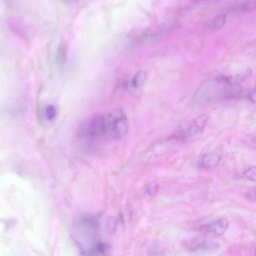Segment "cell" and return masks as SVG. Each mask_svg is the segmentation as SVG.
Listing matches in <instances>:
<instances>
[{
  "instance_id": "cell-8",
  "label": "cell",
  "mask_w": 256,
  "mask_h": 256,
  "mask_svg": "<svg viewBox=\"0 0 256 256\" xmlns=\"http://www.w3.org/2000/svg\"><path fill=\"white\" fill-rule=\"evenodd\" d=\"M256 8V3L254 1H249L242 3L235 7L232 10L233 11L237 12H245L248 11L252 10Z\"/></svg>"
},
{
  "instance_id": "cell-2",
  "label": "cell",
  "mask_w": 256,
  "mask_h": 256,
  "mask_svg": "<svg viewBox=\"0 0 256 256\" xmlns=\"http://www.w3.org/2000/svg\"><path fill=\"white\" fill-rule=\"evenodd\" d=\"M186 247L191 251L216 250L219 247L216 243L207 242L202 235H197L190 239L186 243Z\"/></svg>"
},
{
  "instance_id": "cell-1",
  "label": "cell",
  "mask_w": 256,
  "mask_h": 256,
  "mask_svg": "<svg viewBox=\"0 0 256 256\" xmlns=\"http://www.w3.org/2000/svg\"><path fill=\"white\" fill-rule=\"evenodd\" d=\"M128 121L123 110L117 109L97 116L85 126V134L91 139L114 140L125 136Z\"/></svg>"
},
{
  "instance_id": "cell-3",
  "label": "cell",
  "mask_w": 256,
  "mask_h": 256,
  "mask_svg": "<svg viewBox=\"0 0 256 256\" xmlns=\"http://www.w3.org/2000/svg\"><path fill=\"white\" fill-rule=\"evenodd\" d=\"M229 222L226 219H221L211 224L205 225L201 230L217 236L223 235L229 227Z\"/></svg>"
},
{
  "instance_id": "cell-10",
  "label": "cell",
  "mask_w": 256,
  "mask_h": 256,
  "mask_svg": "<svg viewBox=\"0 0 256 256\" xmlns=\"http://www.w3.org/2000/svg\"><path fill=\"white\" fill-rule=\"evenodd\" d=\"M226 18V15H221L216 17L212 23L213 27L216 29L222 28L225 24Z\"/></svg>"
},
{
  "instance_id": "cell-7",
  "label": "cell",
  "mask_w": 256,
  "mask_h": 256,
  "mask_svg": "<svg viewBox=\"0 0 256 256\" xmlns=\"http://www.w3.org/2000/svg\"><path fill=\"white\" fill-rule=\"evenodd\" d=\"M147 77V72L146 71H139L133 78L131 81L132 86L135 88L142 87L145 84Z\"/></svg>"
},
{
  "instance_id": "cell-9",
  "label": "cell",
  "mask_w": 256,
  "mask_h": 256,
  "mask_svg": "<svg viewBox=\"0 0 256 256\" xmlns=\"http://www.w3.org/2000/svg\"><path fill=\"white\" fill-rule=\"evenodd\" d=\"M67 49L65 46H61L57 52L56 61L59 66H63L65 65L67 60Z\"/></svg>"
},
{
  "instance_id": "cell-12",
  "label": "cell",
  "mask_w": 256,
  "mask_h": 256,
  "mask_svg": "<svg viewBox=\"0 0 256 256\" xmlns=\"http://www.w3.org/2000/svg\"><path fill=\"white\" fill-rule=\"evenodd\" d=\"M148 191L151 196H155L159 191V185L158 183L156 181L150 183L148 188Z\"/></svg>"
},
{
  "instance_id": "cell-13",
  "label": "cell",
  "mask_w": 256,
  "mask_h": 256,
  "mask_svg": "<svg viewBox=\"0 0 256 256\" xmlns=\"http://www.w3.org/2000/svg\"><path fill=\"white\" fill-rule=\"evenodd\" d=\"M247 178L250 181L255 182L256 179V168L255 166L249 168L245 172Z\"/></svg>"
},
{
  "instance_id": "cell-14",
  "label": "cell",
  "mask_w": 256,
  "mask_h": 256,
  "mask_svg": "<svg viewBox=\"0 0 256 256\" xmlns=\"http://www.w3.org/2000/svg\"><path fill=\"white\" fill-rule=\"evenodd\" d=\"M256 91L255 89L251 90L248 93V98L249 101L255 104L256 102Z\"/></svg>"
},
{
  "instance_id": "cell-15",
  "label": "cell",
  "mask_w": 256,
  "mask_h": 256,
  "mask_svg": "<svg viewBox=\"0 0 256 256\" xmlns=\"http://www.w3.org/2000/svg\"><path fill=\"white\" fill-rule=\"evenodd\" d=\"M63 1H64L67 2H71L74 1V0H63Z\"/></svg>"
},
{
  "instance_id": "cell-16",
  "label": "cell",
  "mask_w": 256,
  "mask_h": 256,
  "mask_svg": "<svg viewBox=\"0 0 256 256\" xmlns=\"http://www.w3.org/2000/svg\"><path fill=\"white\" fill-rule=\"evenodd\" d=\"M202 1H219V0H202Z\"/></svg>"
},
{
  "instance_id": "cell-4",
  "label": "cell",
  "mask_w": 256,
  "mask_h": 256,
  "mask_svg": "<svg viewBox=\"0 0 256 256\" xmlns=\"http://www.w3.org/2000/svg\"><path fill=\"white\" fill-rule=\"evenodd\" d=\"M252 75V70L248 69L243 73L234 76H219L216 79V80L229 85L235 86L246 80Z\"/></svg>"
},
{
  "instance_id": "cell-11",
  "label": "cell",
  "mask_w": 256,
  "mask_h": 256,
  "mask_svg": "<svg viewBox=\"0 0 256 256\" xmlns=\"http://www.w3.org/2000/svg\"><path fill=\"white\" fill-rule=\"evenodd\" d=\"M46 116L48 120H53L57 116V111L52 105H48L46 109Z\"/></svg>"
},
{
  "instance_id": "cell-6",
  "label": "cell",
  "mask_w": 256,
  "mask_h": 256,
  "mask_svg": "<svg viewBox=\"0 0 256 256\" xmlns=\"http://www.w3.org/2000/svg\"><path fill=\"white\" fill-rule=\"evenodd\" d=\"M221 160V157L216 153L207 154L202 156L199 166L205 169L214 168L217 167Z\"/></svg>"
},
{
  "instance_id": "cell-5",
  "label": "cell",
  "mask_w": 256,
  "mask_h": 256,
  "mask_svg": "<svg viewBox=\"0 0 256 256\" xmlns=\"http://www.w3.org/2000/svg\"><path fill=\"white\" fill-rule=\"evenodd\" d=\"M208 116L205 114H202L195 118L187 129L188 135L193 136L203 131L208 123Z\"/></svg>"
}]
</instances>
